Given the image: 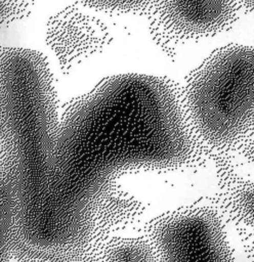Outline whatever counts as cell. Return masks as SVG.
Here are the masks:
<instances>
[{"label":"cell","instance_id":"cell-1","mask_svg":"<svg viewBox=\"0 0 254 262\" xmlns=\"http://www.w3.org/2000/svg\"><path fill=\"white\" fill-rule=\"evenodd\" d=\"M192 154L180 93L164 77H107L75 99L58 124L42 185L17 221L24 238L59 249L88 231L99 200L120 174L170 169Z\"/></svg>","mask_w":254,"mask_h":262},{"label":"cell","instance_id":"cell-2","mask_svg":"<svg viewBox=\"0 0 254 262\" xmlns=\"http://www.w3.org/2000/svg\"><path fill=\"white\" fill-rule=\"evenodd\" d=\"M0 87L12 177L22 185H32L45 170L58 126L53 76L46 57L28 48H2Z\"/></svg>","mask_w":254,"mask_h":262},{"label":"cell","instance_id":"cell-3","mask_svg":"<svg viewBox=\"0 0 254 262\" xmlns=\"http://www.w3.org/2000/svg\"><path fill=\"white\" fill-rule=\"evenodd\" d=\"M184 100L196 128L210 142H231L254 125V46L228 44L186 77Z\"/></svg>","mask_w":254,"mask_h":262},{"label":"cell","instance_id":"cell-4","mask_svg":"<svg viewBox=\"0 0 254 262\" xmlns=\"http://www.w3.org/2000/svg\"><path fill=\"white\" fill-rule=\"evenodd\" d=\"M240 10L239 0H155L149 15L156 38L178 44L230 29Z\"/></svg>","mask_w":254,"mask_h":262},{"label":"cell","instance_id":"cell-5","mask_svg":"<svg viewBox=\"0 0 254 262\" xmlns=\"http://www.w3.org/2000/svg\"><path fill=\"white\" fill-rule=\"evenodd\" d=\"M162 262H235L219 219L204 209L166 220L157 238Z\"/></svg>","mask_w":254,"mask_h":262},{"label":"cell","instance_id":"cell-6","mask_svg":"<svg viewBox=\"0 0 254 262\" xmlns=\"http://www.w3.org/2000/svg\"><path fill=\"white\" fill-rule=\"evenodd\" d=\"M85 7L95 11L116 14H150L155 0H79Z\"/></svg>","mask_w":254,"mask_h":262},{"label":"cell","instance_id":"cell-7","mask_svg":"<svg viewBox=\"0 0 254 262\" xmlns=\"http://www.w3.org/2000/svg\"><path fill=\"white\" fill-rule=\"evenodd\" d=\"M109 262H155V260L144 245L125 242L112 250Z\"/></svg>","mask_w":254,"mask_h":262},{"label":"cell","instance_id":"cell-8","mask_svg":"<svg viewBox=\"0 0 254 262\" xmlns=\"http://www.w3.org/2000/svg\"><path fill=\"white\" fill-rule=\"evenodd\" d=\"M236 208L241 220L254 228V183L242 185L236 194Z\"/></svg>","mask_w":254,"mask_h":262},{"label":"cell","instance_id":"cell-9","mask_svg":"<svg viewBox=\"0 0 254 262\" xmlns=\"http://www.w3.org/2000/svg\"><path fill=\"white\" fill-rule=\"evenodd\" d=\"M241 9L249 13H254V0H239Z\"/></svg>","mask_w":254,"mask_h":262}]
</instances>
